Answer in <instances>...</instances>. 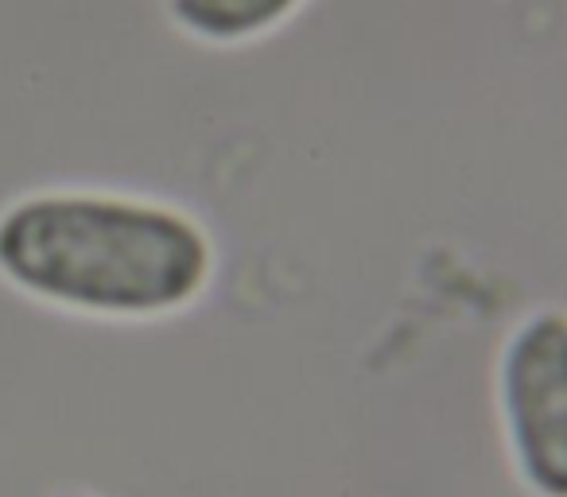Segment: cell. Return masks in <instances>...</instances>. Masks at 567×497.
<instances>
[{"instance_id":"6da1fadb","label":"cell","mask_w":567,"mask_h":497,"mask_svg":"<svg viewBox=\"0 0 567 497\" xmlns=\"http://www.w3.org/2000/svg\"><path fill=\"white\" fill-rule=\"evenodd\" d=\"M210 272V234L148 198L43 190L0 214V280L79 315H172L206 292Z\"/></svg>"},{"instance_id":"3957f363","label":"cell","mask_w":567,"mask_h":497,"mask_svg":"<svg viewBox=\"0 0 567 497\" xmlns=\"http://www.w3.org/2000/svg\"><path fill=\"white\" fill-rule=\"evenodd\" d=\"M303 0H167V17L179 32L203 43H245L272 32Z\"/></svg>"},{"instance_id":"7a4b0ae2","label":"cell","mask_w":567,"mask_h":497,"mask_svg":"<svg viewBox=\"0 0 567 497\" xmlns=\"http://www.w3.org/2000/svg\"><path fill=\"white\" fill-rule=\"evenodd\" d=\"M497 404L528 494L567 497V311H536L509 334Z\"/></svg>"}]
</instances>
